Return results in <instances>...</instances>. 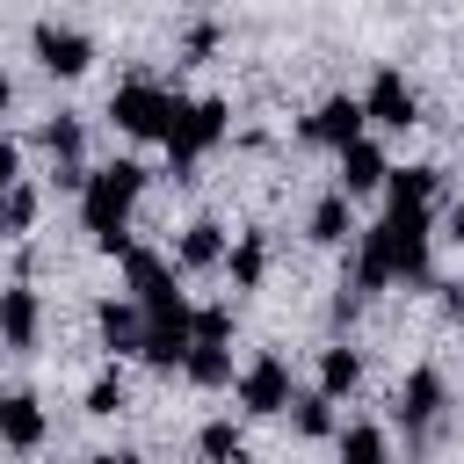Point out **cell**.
Wrapping results in <instances>:
<instances>
[{
    "label": "cell",
    "mask_w": 464,
    "mask_h": 464,
    "mask_svg": "<svg viewBox=\"0 0 464 464\" xmlns=\"http://www.w3.org/2000/svg\"><path fill=\"white\" fill-rule=\"evenodd\" d=\"M290 428H297L304 442H319V435H341V428H334V399H319V392H297V399H290Z\"/></svg>",
    "instance_id": "22"
},
{
    "label": "cell",
    "mask_w": 464,
    "mask_h": 464,
    "mask_svg": "<svg viewBox=\"0 0 464 464\" xmlns=\"http://www.w3.org/2000/svg\"><path fill=\"white\" fill-rule=\"evenodd\" d=\"M181 377L203 384V392H225V384H232V348H203V341H196L188 362H181Z\"/></svg>",
    "instance_id": "21"
},
{
    "label": "cell",
    "mask_w": 464,
    "mask_h": 464,
    "mask_svg": "<svg viewBox=\"0 0 464 464\" xmlns=\"http://www.w3.org/2000/svg\"><path fill=\"white\" fill-rule=\"evenodd\" d=\"M355 102H362V123H377V130H413L420 123V94H413V80L399 65H377V80Z\"/></svg>",
    "instance_id": "5"
},
{
    "label": "cell",
    "mask_w": 464,
    "mask_h": 464,
    "mask_svg": "<svg viewBox=\"0 0 464 464\" xmlns=\"http://www.w3.org/2000/svg\"><path fill=\"white\" fill-rule=\"evenodd\" d=\"M174 116H181V94H167V87H152V80H123V87L109 94V123H116L123 138H160V145H167Z\"/></svg>",
    "instance_id": "3"
},
{
    "label": "cell",
    "mask_w": 464,
    "mask_h": 464,
    "mask_svg": "<svg viewBox=\"0 0 464 464\" xmlns=\"http://www.w3.org/2000/svg\"><path fill=\"white\" fill-rule=\"evenodd\" d=\"M44 428H51V420H44V399H36V392H7V399H0V442H7V450H36Z\"/></svg>",
    "instance_id": "16"
},
{
    "label": "cell",
    "mask_w": 464,
    "mask_h": 464,
    "mask_svg": "<svg viewBox=\"0 0 464 464\" xmlns=\"http://www.w3.org/2000/svg\"><path fill=\"white\" fill-rule=\"evenodd\" d=\"M225 123H232V109H225L218 94L181 102V116H174V130H167V160H174V167H196V160L225 138Z\"/></svg>",
    "instance_id": "4"
},
{
    "label": "cell",
    "mask_w": 464,
    "mask_h": 464,
    "mask_svg": "<svg viewBox=\"0 0 464 464\" xmlns=\"http://www.w3.org/2000/svg\"><path fill=\"white\" fill-rule=\"evenodd\" d=\"M94 326H102V348H109V355H138V341H145V312H138L130 297H109V304L94 312Z\"/></svg>",
    "instance_id": "17"
},
{
    "label": "cell",
    "mask_w": 464,
    "mask_h": 464,
    "mask_svg": "<svg viewBox=\"0 0 464 464\" xmlns=\"http://www.w3.org/2000/svg\"><path fill=\"white\" fill-rule=\"evenodd\" d=\"M362 384V355L355 348H326L319 355V399H348Z\"/></svg>",
    "instance_id": "19"
},
{
    "label": "cell",
    "mask_w": 464,
    "mask_h": 464,
    "mask_svg": "<svg viewBox=\"0 0 464 464\" xmlns=\"http://www.w3.org/2000/svg\"><path fill=\"white\" fill-rule=\"evenodd\" d=\"M304 138H312V145H334V152H348V145L362 138V102H355V94H326V102L304 116Z\"/></svg>",
    "instance_id": "12"
},
{
    "label": "cell",
    "mask_w": 464,
    "mask_h": 464,
    "mask_svg": "<svg viewBox=\"0 0 464 464\" xmlns=\"http://www.w3.org/2000/svg\"><path fill=\"white\" fill-rule=\"evenodd\" d=\"M334 442H341V464H392V435L377 420H348Z\"/></svg>",
    "instance_id": "18"
},
{
    "label": "cell",
    "mask_w": 464,
    "mask_h": 464,
    "mask_svg": "<svg viewBox=\"0 0 464 464\" xmlns=\"http://www.w3.org/2000/svg\"><path fill=\"white\" fill-rule=\"evenodd\" d=\"M196 341H203V348H225V341H232V312H225V304H203V312H196Z\"/></svg>",
    "instance_id": "26"
},
{
    "label": "cell",
    "mask_w": 464,
    "mask_h": 464,
    "mask_svg": "<svg viewBox=\"0 0 464 464\" xmlns=\"http://www.w3.org/2000/svg\"><path fill=\"white\" fill-rule=\"evenodd\" d=\"M442 225H450V239H457V246H464V188H457V196H450V218H442Z\"/></svg>",
    "instance_id": "29"
},
{
    "label": "cell",
    "mask_w": 464,
    "mask_h": 464,
    "mask_svg": "<svg viewBox=\"0 0 464 464\" xmlns=\"http://www.w3.org/2000/svg\"><path fill=\"white\" fill-rule=\"evenodd\" d=\"M0 341H7L14 355H29V348L44 341V297H36L29 283H7V290H0Z\"/></svg>",
    "instance_id": "11"
},
{
    "label": "cell",
    "mask_w": 464,
    "mask_h": 464,
    "mask_svg": "<svg viewBox=\"0 0 464 464\" xmlns=\"http://www.w3.org/2000/svg\"><path fill=\"white\" fill-rule=\"evenodd\" d=\"M384 174H392V160H384V145L362 130L348 152H341V196L355 203V196H370V188H384Z\"/></svg>",
    "instance_id": "13"
},
{
    "label": "cell",
    "mask_w": 464,
    "mask_h": 464,
    "mask_svg": "<svg viewBox=\"0 0 464 464\" xmlns=\"http://www.w3.org/2000/svg\"><path fill=\"white\" fill-rule=\"evenodd\" d=\"M442 406H450V384H442V370H406V384H399V399H392V413H399V428L420 442L435 420H442Z\"/></svg>",
    "instance_id": "8"
},
{
    "label": "cell",
    "mask_w": 464,
    "mask_h": 464,
    "mask_svg": "<svg viewBox=\"0 0 464 464\" xmlns=\"http://www.w3.org/2000/svg\"><path fill=\"white\" fill-rule=\"evenodd\" d=\"M123 276H130V304H138V312H174V304H188V297L174 290V261L152 254V246H130V254H123Z\"/></svg>",
    "instance_id": "6"
},
{
    "label": "cell",
    "mask_w": 464,
    "mask_h": 464,
    "mask_svg": "<svg viewBox=\"0 0 464 464\" xmlns=\"http://www.w3.org/2000/svg\"><path fill=\"white\" fill-rule=\"evenodd\" d=\"M196 450H203V464H239V457H246V435H239L232 420H203Z\"/></svg>",
    "instance_id": "24"
},
{
    "label": "cell",
    "mask_w": 464,
    "mask_h": 464,
    "mask_svg": "<svg viewBox=\"0 0 464 464\" xmlns=\"http://www.w3.org/2000/svg\"><path fill=\"white\" fill-rule=\"evenodd\" d=\"M116 406H123V377H116V370H102V377L87 384V413H116Z\"/></svg>",
    "instance_id": "27"
},
{
    "label": "cell",
    "mask_w": 464,
    "mask_h": 464,
    "mask_svg": "<svg viewBox=\"0 0 464 464\" xmlns=\"http://www.w3.org/2000/svg\"><path fill=\"white\" fill-rule=\"evenodd\" d=\"M14 181H22V145H14V138H0V196H7Z\"/></svg>",
    "instance_id": "28"
},
{
    "label": "cell",
    "mask_w": 464,
    "mask_h": 464,
    "mask_svg": "<svg viewBox=\"0 0 464 464\" xmlns=\"http://www.w3.org/2000/svg\"><path fill=\"white\" fill-rule=\"evenodd\" d=\"M188 348H196V312H188V304H174V312H145V341H138V355H145L152 370H181Z\"/></svg>",
    "instance_id": "7"
},
{
    "label": "cell",
    "mask_w": 464,
    "mask_h": 464,
    "mask_svg": "<svg viewBox=\"0 0 464 464\" xmlns=\"http://www.w3.org/2000/svg\"><path fill=\"white\" fill-rule=\"evenodd\" d=\"M428 239H435V218L428 210H384L362 232V246H355V290L420 283L428 276Z\"/></svg>",
    "instance_id": "1"
},
{
    "label": "cell",
    "mask_w": 464,
    "mask_h": 464,
    "mask_svg": "<svg viewBox=\"0 0 464 464\" xmlns=\"http://www.w3.org/2000/svg\"><path fill=\"white\" fill-rule=\"evenodd\" d=\"M457 319H464V312H457Z\"/></svg>",
    "instance_id": "32"
},
{
    "label": "cell",
    "mask_w": 464,
    "mask_h": 464,
    "mask_svg": "<svg viewBox=\"0 0 464 464\" xmlns=\"http://www.w3.org/2000/svg\"><path fill=\"white\" fill-rule=\"evenodd\" d=\"M290 399H297V392H290V362H283V355H254V362L239 370V406H246V413L268 420V413H290Z\"/></svg>",
    "instance_id": "10"
},
{
    "label": "cell",
    "mask_w": 464,
    "mask_h": 464,
    "mask_svg": "<svg viewBox=\"0 0 464 464\" xmlns=\"http://www.w3.org/2000/svg\"><path fill=\"white\" fill-rule=\"evenodd\" d=\"M203 268H225V225L218 218H196L174 246V276H203Z\"/></svg>",
    "instance_id": "15"
},
{
    "label": "cell",
    "mask_w": 464,
    "mask_h": 464,
    "mask_svg": "<svg viewBox=\"0 0 464 464\" xmlns=\"http://www.w3.org/2000/svg\"><path fill=\"white\" fill-rule=\"evenodd\" d=\"M7 102H14V87H7V72H0V116H7Z\"/></svg>",
    "instance_id": "31"
},
{
    "label": "cell",
    "mask_w": 464,
    "mask_h": 464,
    "mask_svg": "<svg viewBox=\"0 0 464 464\" xmlns=\"http://www.w3.org/2000/svg\"><path fill=\"white\" fill-rule=\"evenodd\" d=\"M225 268H232L239 290H254V283L268 276V239H261V232H239V246H225Z\"/></svg>",
    "instance_id": "20"
},
{
    "label": "cell",
    "mask_w": 464,
    "mask_h": 464,
    "mask_svg": "<svg viewBox=\"0 0 464 464\" xmlns=\"http://www.w3.org/2000/svg\"><path fill=\"white\" fill-rule=\"evenodd\" d=\"M29 44H36V65H44V72H58V80H72V72H87V65H94V36H87V29H72V22H36V29H29Z\"/></svg>",
    "instance_id": "9"
},
{
    "label": "cell",
    "mask_w": 464,
    "mask_h": 464,
    "mask_svg": "<svg viewBox=\"0 0 464 464\" xmlns=\"http://www.w3.org/2000/svg\"><path fill=\"white\" fill-rule=\"evenodd\" d=\"M29 225H36V188L14 181V188L0 196V232H29Z\"/></svg>",
    "instance_id": "25"
},
{
    "label": "cell",
    "mask_w": 464,
    "mask_h": 464,
    "mask_svg": "<svg viewBox=\"0 0 464 464\" xmlns=\"http://www.w3.org/2000/svg\"><path fill=\"white\" fill-rule=\"evenodd\" d=\"M312 239H319V246H341V239H348V196H341V188H326V196L312 203Z\"/></svg>",
    "instance_id": "23"
},
{
    "label": "cell",
    "mask_w": 464,
    "mask_h": 464,
    "mask_svg": "<svg viewBox=\"0 0 464 464\" xmlns=\"http://www.w3.org/2000/svg\"><path fill=\"white\" fill-rule=\"evenodd\" d=\"M435 196H442V167H428V160L384 174V210H428Z\"/></svg>",
    "instance_id": "14"
},
{
    "label": "cell",
    "mask_w": 464,
    "mask_h": 464,
    "mask_svg": "<svg viewBox=\"0 0 464 464\" xmlns=\"http://www.w3.org/2000/svg\"><path fill=\"white\" fill-rule=\"evenodd\" d=\"M138 188H145V167H138V160L87 167V181H80V225L94 232L102 254H130V210H138Z\"/></svg>",
    "instance_id": "2"
},
{
    "label": "cell",
    "mask_w": 464,
    "mask_h": 464,
    "mask_svg": "<svg viewBox=\"0 0 464 464\" xmlns=\"http://www.w3.org/2000/svg\"><path fill=\"white\" fill-rule=\"evenodd\" d=\"M87 464H145V457H130V450H102V457H87Z\"/></svg>",
    "instance_id": "30"
}]
</instances>
